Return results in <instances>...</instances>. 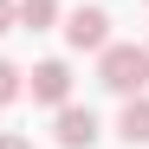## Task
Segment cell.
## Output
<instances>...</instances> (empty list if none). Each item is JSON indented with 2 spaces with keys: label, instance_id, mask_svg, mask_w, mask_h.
I'll return each mask as SVG.
<instances>
[{
  "label": "cell",
  "instance_id": "1",
  "mask_svg": "<svg viewBox=\"0 0 149 149\" xmlns=\"http://www.w3.org/2000/svg\"><path fill=\"white\" fill-rule=\"evenodd\" d=\"M97 84L117 97H136L149 84V45H104L97 52Z\"/></svg>",
  "mask_w": 149,
  "mask_h": 149
},
{
  "label": "cell",
  "instance_id": "2",
  "mask_svg": "<svg viewBox=\"0 0 149 149\" xmlns=\"http://www.w3.org/2000/svg\"><path fill=\"white\" fill-rule=\"evenodd\" d=\"M65 45H71V52H104V45H110V13L104 7H78L65 19Z\"/></svg>",
  "mask_w": 149,
  "mask_h": 149
},
{
  "label": "cell",
  "instance_id": "3",
  "mask_svg": "<svg viewBox=\"0 0 149 149\" xmlns=\"http://www.w3.org/2000/svg\"><path fill=\"white\" fill-rule=\"evenodd\" d=\"M33 104H71V65L65 58H45V65H33Z\"/></svg>",
  "mask_w": 149,
  "mask_h": 149
},
{
  "label": "cell",
  "instance_id": "4",
  "mask_svg": "<svg viewBox=\"0 0 149 149\" xmlns=\"http://www.w3.org/2000/svg\"><path fill=\"white\" fill-rule=\"evenodd\" d=\"M52 136H58L65 149H91V143H97V117H91L84 104H58V123H52Z\"/></svg>",
  "mask_w": 149,
  "mask_h": 149
},
{
  "label": "cell",
  "instance_id": "5",
  "mask_svg": "<svg viewBox=\"0 0 149 149\" xmlns=\"http://www.w3.org/2000/svg\"><path fill=\"white\" fill-rule=\"evenodd\" d=\"M117 136L130 143V149H143L149 143V97L136 91V97H123V117H117Z\"/></svg>",
  "mask_w": 149,
  "mask_h": 149
},
{
  "label": "cell",
  "instance_id": "6",
  "mask_svg": "<svg viewBox=\"0 0 149 149\" xmlns=\"http://www.w3.org/2000/svg\"><path fill=\"white\" fill-rule=\"evenodd\" d=\"M58 19V0H13V26H26V33H45Z\"/></svg>",
  "mask_w": 149,
  "mask_h": 149
},
{
  "label": "cell",
  "instance_id": "7",
  "mask_svg": "<svg viewBox=\"0 0 149 149\" xmlns=\"http://www.w3.org/2000/svg\"><path fill=\"white\" fill-rule=\"evenodd\" d=\"M19 91H26V78H19V65H7V58H0V104H13Z\"/></svg>",
  "mask_w": 149,
  "mask_h": 149
},
{
  "label": "cell",
  "instance_id": "8",
  "mask_svg": "<svg viewBox=\"0 0 149 149\" xmlns=\"http://www.w3.org/2000/svg\"><path fill=\"white\" fill-rule=\"evenodd\" d=\"M0 33H13V0H0Z\"/></svg>",
  "mask_w": 149,
  "mask_h": 149
},
{
  "label": "cell",
  "instance_id": "9",
  "mask_svg": "<svg viewBox=\"0 0 149 149\" xmlns=\"http://www.w3.org/2000/svg\"><path fill=\"white\" fill-rule=\"evenodd\" d=\"M0 149H33V143L26 136H0Z\"/></svg>",
  "mask_w": 149,
  "mask_h": 149
}]
</instances>
